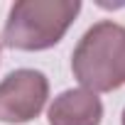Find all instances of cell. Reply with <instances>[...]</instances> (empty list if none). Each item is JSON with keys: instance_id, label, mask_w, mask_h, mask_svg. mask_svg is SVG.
<instances>
[{"instance_id": "obj_1", "label": "cell", "mask_w": 125, "mask_h": 125, "mask_svg": "<svg viewBox=\"0 0 125 125\" xmlns=\"http://www.w3.org/2000/svg\"><path fill=\"white\" fill-rule=\"evenodd\" d=\"M71 71L91 93H108L125 83V27L103 20L86 30L71 54Z\"/></svg>"}, {"instance_id": "obj_3", "label": "cell", "mask_w": 125, "mask_h": 125, "mask_svg": "<svg viewBox=\"0 0 125 125\" xmlns=\"http://www.w3.org/2000/svg\"><path fill=\"white\" fill-rule=\"evenodd\" d=\"M49 96V81L37 69H17L0 81V123L34 120Z\"/></svg>"}, {"instance_id": "obj_5", "label": "cell", "mask_w": 125, "mask_h": 125, "mask_svg": "<svg viewBox=\"0 0 125 125\" xmlns=\"http://www.w3.org/2000/svg\"><path fill=\"white\" fill-rule=\"evenodd\" d=\"M123 125H125V110H123Z\"/></svg>"}, {"instance_id": "obj_2", "label": "cell", "mask_w": 125, "mask_h": 125, "mask_svg": "<svg viewBox=\"0 0 125 125\" xmlns=\"http://www.w3.org/2000/svg\"><path fill=\"white\" fill-rule=\"evenodd\" d=\"M79 10V0H20L5 20L3 44L22 52L49 49L66 34Z\"/></svg>"}, {"instance_id": "obj_4", "label": "cell", "mask_w": 125, "mask_h": 125, "mask_svg": "<svg viewBox=\"0 0 125 125\" xmlns=\"http://www.w3.org/2000/svg\"><path fill=\"white\" fill-rule=\"evenodd\" d=\"M49 125H101L103 103L86 88H69L49 105Z\"/></svg>"}]
</instances>
